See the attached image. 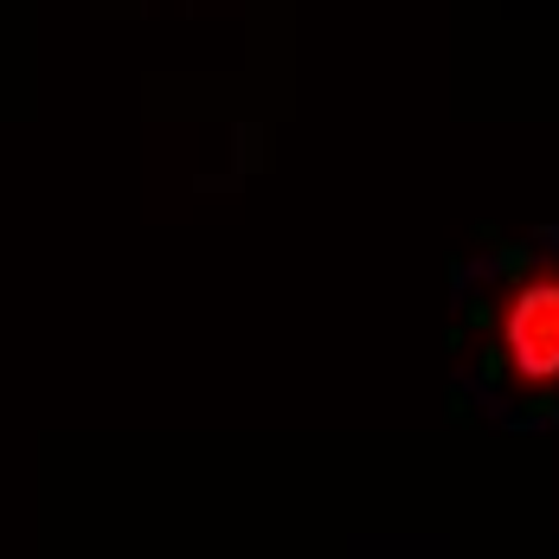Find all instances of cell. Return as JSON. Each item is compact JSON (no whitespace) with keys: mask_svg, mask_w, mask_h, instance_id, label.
<instances>
[{"mask_svg":"<svg viewBox=\"0 0 559 559\" xmlns=\"http://www.w3.org/2000/svg\"><path fill=\"white\" fill-rule=\"evenodd\" d=\"M456 367L483 418L559 425V238H508L463 264Z\"/></svg>","mask_w":559,"mask_h":559,"instance_id":"cell-1","label":"cell"}]
</instances>
